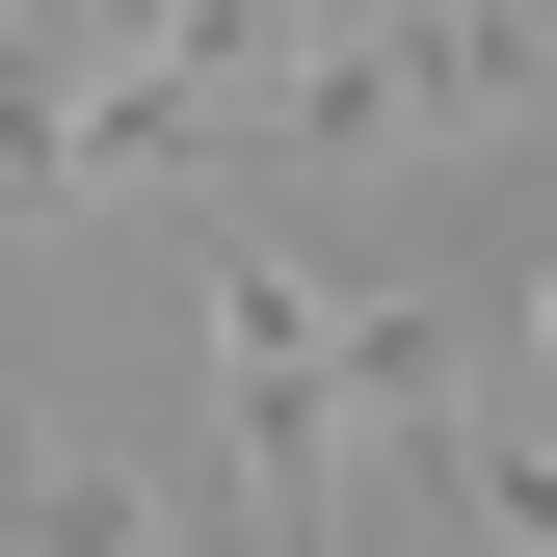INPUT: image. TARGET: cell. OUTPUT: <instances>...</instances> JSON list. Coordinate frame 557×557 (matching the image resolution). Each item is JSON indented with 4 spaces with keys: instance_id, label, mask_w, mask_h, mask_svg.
I'll list each match as a JSON object with an SVG mask.
<instances>
[{
    "instance_id": "cell-1",
    "label": "cell",
    "mask_w": 557,
    "mask_h": 557,
    "mask_svg": "<svg viewBox=\"0 0 557 557\" xmlns=\"http://www.w3.org/2000/svg\"><path fill=\"white\" fill-rule=\"evenodd\" d=\"M186 293H213V425H239V505L265 531L319 505V425H345V398H398V425L451 398V319L425 293H319L265 213H186Z\"/></svg>"
},
{
    "instance_id": "cell-2",
    "label": "cell",
    "mask_w": 557,
    "mask_h": 557,
    "mask_svg": "<svg viewBox=\"0 0 557 557\" xmlns=\"http://www.w3.org/2000/svg\"><path fill=\"white\" fill-rule=\"evenodd\" d=\"M0 557H160V505H133L81 425H0Z\"/></svg>"
}]
</instances>
